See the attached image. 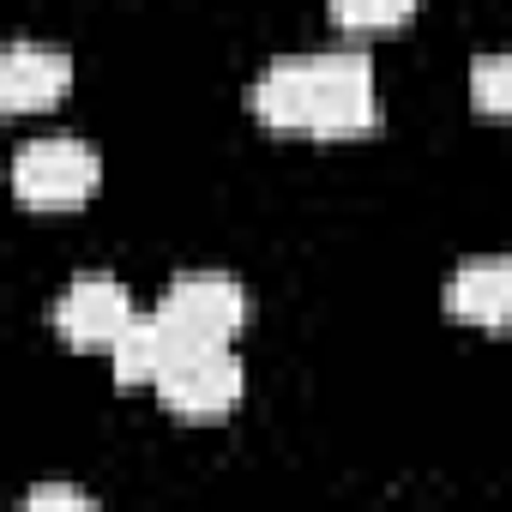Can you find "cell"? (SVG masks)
<instances>
[{"mask_svg":"<svg viewBox=\"0 0 512 512\" xmlns=\"http://www.w3.org/2000/svg\"><path fill=\"white\" fill-rule=\"evenodd\" d=\"M253 115L290 139H362L380 115L374 61L362 49L284 55L253 79Z\"/></svg>","mask_w":512,"mask_h":512,"instance_id":"cell-1","label":"cell"},{"mask_svg":"<svg viewBox=\"0 0 512 512\" xmlns=\"http://www.w3.org/2000/svg\"><path fill=\"white\" fill-rule=\"evenodd\" d=\"M241 386H247V374H241V356L229 344H193V350L169 356V368L151 392L181 422H217L241 404Z\"/></svg>","mask_w":512,"mask_h":512,"instance_id":"cell-2","label":"cell"},{"mask_svg":"<svg viewBox=\"0 0 512 512\" xmlns=\"http://www.w3.org/2000/svg\"><path fill=\"white\" fill-rule=\"evenodd\" d=\"M157 320L169 326L175 350H193V344H229L241 326H247V290L235 278H217V272H187L163 290L157 302Z\"/></svg>","mask_w":512,"mask_h":512,"instance_id":"cell-3","label":"cell"},{"mask_svg":"<svg viewBox=\"0 0 512 512\" xmlns=\"http://www.w3.org/2000/svg\"><path fill=\"white\" fill-rule=\"evenodd\" d=\"M103 163L85 139H31L13 157V193L37 211H73L97 193Z\"/></svg>","mask_w":512,"mask_h":512,"instance_id":"cell-4","label":"cell"},{"mask_svg":"<svg viewBox=\"0 0 512 512\" xmlns=\"http://www.w3.org/2000/svg\"><path fill=\"white\" fill-rule=\"evenodd\" d=\"M49 320H55V332L73 350H109L121 338V326L133 320V296H127V284H115L103 272H85V278H73L55 296V314Z\"/></svg>","mask_w":512,"mask_h":512,"instance_id":"cell-5","label":"cell"},{"mask_svg":"<svg viewBox=\"0 0 512 512\" xmlns=\"http://www.w3.org/2000/svg\"><path fill=\"white\" fill-rule=\"evenodd\" d=\"M73 91V61L43 43H13L0 55V109L7 115H37L55 109Z\"/></svg>","mask_w":512,"mask_h":512,"instance_id":"cell-6","label":"cell"},{"mask_svg":"<svg viewBox=\"0 0 512 512\" xmlns=\"http://www.w3.org/2000/svg\"><path fill=\"white\" fill-rule=\"evenodd\" d=\"M446 314L470 320V326H512V253H482V260H464L446 284Z\"/></svg>","mask_w":512,"mask_h":512,"instance_id":"cell-7","label":"cell"},{"mask_svg":"<svg viewBox=\"0 0 512 512\" xmlns=\"http://www.w3.org/2000/svg\"><path fill=\"white\" fill-rule=\"evenodd\" d=\"M169 356H175V338H169V326L157 320V308L151 314H133L127 326H121V338L109 344V368H115V386H157L163 380V368H169Z\"/></svg>","mask_w":512,"mask_h":512,"instance_id":"cell-8","label":"cell"},{"mask_svg":"<svg viewBox=\"0 0 512 512\" xmlns=\"http://www.w3.org/2000/svg\"><path fill=\"white\" fill-rule=\"evenodd\" d=\"M470 103L482 115L512 121V49L506 55H476L470 61Z\"/></svg>","mask_w":512,"mask_h":512,"instance_id":"cell-9","label":"cell"},{"mask_svg":"<svg viewBox=\"0 0 512 512\" xmlns=\"http://www.w3.org/2000/svg\"><path fill=\"white\" fill-rule=\"evenodd\" d=\"M326 7L344 31H398V25H410L416 0H326Z\"/></svg>","mask_w":512,"mask_h":512,"instance_id":"cell-10","label":"cell"},{"mask_svg":"<svg viewBox=\"0 0 512 512\" xmlns=\"http://www.w3.org/2000/svg\"><path fill=\"white\" fill-rule=\"evenodd\" d=\"M31 506H73V512H85L91 494H85V488H61V482H49V488H31Z\"/></svg>","mask_w":512,"mask_h":512,"instance_id":"cell-11","label":"cell"}]
</instances>
